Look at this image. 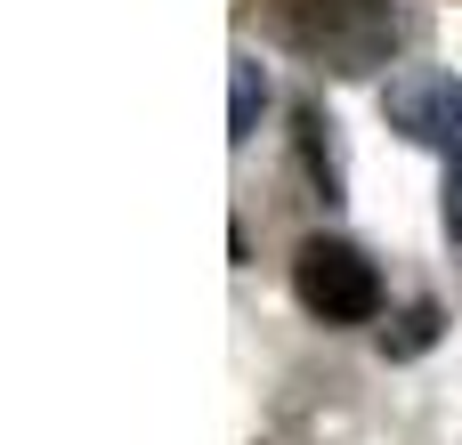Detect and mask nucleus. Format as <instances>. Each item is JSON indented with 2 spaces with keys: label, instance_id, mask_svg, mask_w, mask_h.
I'll return each instance as SVG.
<instances>
[{
  "label": "nucleus",
  "instance_id": "nucleus-7",
  "mask_svg": "<svg viewBox=\"0 0 462 445\" xmlns=\"http://www.w3.org/2000/svg\"><path fill=\"white\" fill-rule=\"evenodd\" d=\"M439 211H447V235L462 243V154L447 162V203H439Z\"/></svg>",
  "mask_w": 462,
  "mask_h": 445
},
{
  "label": "nucleus",
  "instance_id": "nucleus-1",
  "mask_svg": "<svg viewBox=\"0 0 462 445\" xmlns=\"http://www.w3.org/2000/svg\"><path fill=\"white\" fill-rule=\"evenodd\" d=\"M268 24L284 49L317 57L325 73H374L398 57V8L390 0H268Z\"/></svg>",
  "mask_w": 462,
  "mask_h": 445
},
{
  "label": "nucleus",
  "instance_id": "nucleus-3",
  "mask_svg": "<svg viewBox=\"0 0 462 445\" xmlns=\"http://www.w3.org/2000/svg\"><path fill=\"white\" fill-rule=\"evenodd\" d=\"M382 114H390L398 138L439 146L447 162L462 154V81L455 73H398V81L382 89Z\"/></svg>",
  "mask_w": 462,
  "mask_h": 445
},
{
  "label": "nucleus",
  "instance_id": "nucleus-6",
  "mask_svg": "<svg viewBox=\"0 0 462 445\" xmlns=\"http://www.w3.org/2000/svg\"><path fill=\"white\" fill-rule=\"evenodd\" d=\"M430 341H439V308L422 300V308H406V324H398V332H390L382 349H390V357H422Z\"/></svg>",
  "mask_w": 462,
  "mask_h": 445
},
{
  "label": "nucleus",
  "instance_id": "nucleus-5",
  "mask_svg": "<svg viewBox=\"0 0 462 445\" xmlns=\"http://www.w3.org/2000/svg\"><path fill=\"white\" fill-rule=\"evenodd\" d=\"M325 130H333V122H325L317 105H300V162H309V178H317V195L333 203V195H341V170H333V146H325Z\"/></svg>",
  "mask_w": 462,
  "mask_h": 445
},
{
  "label": "nucleus",
  "instance_id": "nucleus-4",
  "mask_svg": "<svg viewBox=\"0 0 462 445\" xmlns=\"http://www.w3.org/2000/svg\"><path fill=\"white\" fill-rule=\"evenodd\" d=\"M260 97H268L260 65H252V57H236V105H227V146H252V130H260Z\"/></svg>",
  "mask_w": 462,
  "mask_h": 445
},
{
  "label": "nucleus",
  "instance_id": "nucleus-2",
  "mask_svg": "<svg viewBox=\"0 0 462 445\" xmlns=\"http://www.w3.org/2000/svg\"><path fill=\"white\" fill-rule=\"evenodd\" d=\"M292 300L317 324H374L382 316V268L341 235H309L292 251Z\"/></svg>",
  "mask_w": 462,
  "mask_h": 445
}]
</instances>
